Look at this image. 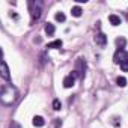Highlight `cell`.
I'll return each mask as SVG.
<instances>
[{"label":"cell","instance_id":"cell-20","mask_svg":"<svg viewBox=\"0 0 128 128\" xmlns=\"http://www.w3.org/2000/svg\"><path fill=\"white\" fill-rule=\"evenodd\" d=\"M11 128H21V125H20L18 122H15V120H12V124H11Z\"/></svg>","mask_w":128,"mask_h":128},{"label":"cell","instance_id":"cell-2","mask_svg":"<svg viewBox=\"0 0 128 128\" xmlns=\"http://www.w3.org/2000/svg\"><path fill=\"white\" fill-rule=\"evenodd\" d=\"M76 77L78 78H84V74H86V60L78 57L76 60V68H74V72H72Z\"/></svg>","mask_w":128,"mask_h":128},{"label":"cell","instance_id":"cell-15","mask_svg":"<svg viewBox=\"0 0 128 128\" xmlns=\"http://www.w3.org/2000/svg\"><path fill=\"white\" fill-rule=\"evenodd\" d=\"M56 20L60 21V23H63V21L66 20V17H65V14H63V12H57V14H56Z\"/></svg>","mask_w":128,"mask_h":128},{"label":"cell","instance_id":"cell-5","mask_svg":"<svg viewBox=\"0 0 128 128\" xmlns=\"http://www.w3.org/2000/svg\"><path fill=\"white\" fill-rule=\"evenodd\" d=\"M0 68H2V78L3 80H6V82H9L11 80V74H9V68H8V65H6V62L5 60H2V65H0Z\"/></svg>","mask_w":128,"mask_h":128},{"label":"cell","instance_id":"cell-6","mask_svg":"<svg viewBox=\"0 0 128 128\" xmlns=\"http://www.w3.org/2000/svg\"><path fill=\"white\" fill-rule=\"evenodd\" d=\"M95 42H96V45L104 47V45L107 44V36H106L102 32H98V33L95 35Z\"/></svg>","mask_w":128,"mask_h":128},{"label":"cell","instance_id":"cell-18","mask_svg":"<svg viewBox=\"0 0 128 128\" xmlns=\"http://www.w3.org/2000/svg\"><path fill=\"white\" fill-rule=\"evenodd\" d=\"M62 126V120L60 119H54V128H60Z\"/></svg>","mask_w":128,"mask_h":128},{"label":"cell","instance_id":"cell-4","mask_svg":"<svg viewBox=\"0 0 128 128\" xmlns=\"http://www.w3.org/2000/svg\"><path fill=\"white\" fill-rule=\"evenodd\" d=\"M128 59V53L122 48V50H116V53H114V56H113V60H114V63H118V65H120L122 62H125Z\"/></svg>","mask_w":128,"mask_h":128},{"label":"cell","instance_id":"cell-19","mask_svg":"<svg viewBox=\"0 0 128 128\" xmlns=\"http://www.w3.org/2000/svg\"><path fill=\"white\" fill-rule=\"evenodd\" d=\"M47 60H48V59L45 57V53H42V54H41V65H44V63H45Z\"/></svg>","mask_w":128,"mask_h":128},{"label":"cell","instance_id":"cell-21","mask_svg":"<svg viewBox=\"0 0 128 128\" xmlns=\"http://www.w3.org/2000/svg\"><path fill=\"white\" fill-rule=\"evenodd\" d=\"M126 20H128V14H126Z\"/></svg>","mask_w":128,"mask_h":128},{"label":"cell","instance_id":"cell-7","mask_svg":"<svg viewBox=\"0 0 128 128\" xmlns=\"http://www.w3.org/2000/svg\"><path fill=\"white\" fill-rule=\"evenodd\" d=\"M74 83H76V76L74 74H70V76H66L63 78V86L65 88H72Z\"/></svg>","mask_w":128,"mask_h":128},{"label":"cell","instance_id":"cell-9","mask_svg":"<svg viewBox=\"0 0 128 128\" xmlns=\"http://www.w3.org/2000/svg\"><path fill=\"white\" fill-rule=\"evenodd\" d=\"M54 32H56V27H54V24H51V23H47V24H45V33H47L48 36H53V35H54Z\"/></svg>","mask_w":128,"mask_h":128},{"label":"cell","instance_id":"cell-3","mask_svg":"<svg viewBox=\"0 0 128 128\" xmlns=\"http://www.w3.org/2000/svg\"><path fill=\"white\" fill-rule=\"evenodd\" d=\"M29 6H30L32 20H38V18L41 17V12H42V3H41V2H30Z\"/></svg>","mask_w":128,"mask_h":128},{"label":"cell","instance_id":"cell-10","mask_svg":"<svg viewBox=\"0 0 128 128\" xmlns=\"http://www.w3.org/2000/svg\"><path fill=\"white\" fill-rule=\"evenodd\" d=\"M33 125H35V126H44V125H45L44 118H42V116H35V118H33Z\"/></svg>","mask_w":128,"mask_h":128},{"label":"cell","instance_id":"cell-12","mask_svg":"<svg viewBox=\"0 0 128 128\" xmlns=\"http://www.w3.org/2000/svg\"><path fill=\"white\" fill-rule=\"evenodd\" d=\"M62 41L60 39H56V41H53V42H50L48 45H47V48L50 50V48H62Z\"/></svg>","mask_w":128,"mask_h":128},{"label":"cell","instance_id":"cell-16","mask_svg":"<svg viewBox=\"0 0 128 128\" xmlns=\"http://www.w3.org/2000/svg\"><path fill=\"white\" fill-rule=\"evenodd\" d=\"M60 107H62L60 100H54V101H53V108H54V110H60Z\"/></svg>","mask_w":128,"mask_h":128},{"label":"cell","instance_id":"cell-11","mask_svg":"<svg viewBox=\"0 0 128 128\" xmlns=\"http://www.w3.org/2000/svg\"><path fill=\"white\" fill-rule=\"evenodd\" d=\"M71 14H72V17L78 18V17H82V14H83V9H82L80 6H74V8L71 9Z\"/></svg>","mask_w":128,"mask_h":128},{"label":"cell","instance_id":"cell-1","mask_svg":"<svg viewBox=\"0 0 128 128\" xmlns=\"http://www.w3.org/2000/svg\"><path fill=\"white\" fill-rule=\"evenodd\" d=\"M0 100L5 106H12L17 100H18V89L12 84H3L2 86V92H0Z\"/></svg>","mask_w":128,"mask_h":128},{"label":"cell","instance_id":"cell-17","mask_svg":"<svg viewBox=\"0 0 128 128\" xmlns=\"http://www.w3.org/2000/svg\"><path fill=\"white\" fill-rule=\"evenodd\" d=\"M120 70H122V71H125V72H128V59H126L125 62H122V63H120Z\"/></svg>","mask_w":128,"mask_h":128},{"label":"cell","instance_id":"cell-8","mask_svg":"<svg viewBox=\"0 0 128 128\" xmlns=\"http://www.w3.org/2000/svg\"><path fill=\"white\" fill-rule=\"evenodd\" d=\"M108 21L112 23V26H119V24H120V17L112 14V15H108Z\"/></svg>","mask_w":128,"mask_h":128},{"label":"cell","instance_id":"cell-13","mask_svg":"<svg viewBox=\"0 0 128 128\" xmlns=\"http://www.w3.org/2000/svg\"><path fill=\"white\" fill-rule=\"evenodd\" d=\"M125 44H126V39H125V38H118V39H116V45H118V50H122V48L125 47Z\"/></svg>","mask_w":128,"mask_h":128},{"label":"cell","instance_id":"cell-14","mask_svg":"<svg viewBox=\"0 0 128 128\" xmlns=\"http://www.w3.org/2000/svg\"><path fill=\"white\" fill-rule=\"evenodd\" d=\"M116 84H118L119 88H125V86H126V78H125V77H118V78H116Z\"/></svg>","mask_w":128,"mask_h":128}]
</instances>
